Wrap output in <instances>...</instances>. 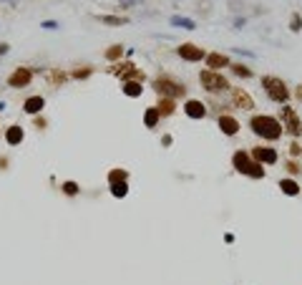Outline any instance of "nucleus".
<instances>
[{"label": "nucleus", "instance_id": "16", "mask_svg": "<svg viewBox=\"0 0 302 285\" xmlns=\"http://www.w3.org/2000/svg\"><path fill=\"white\" fill-rule=\"evenodd\" d=\"M43 106H45V99L43 96H30L23 103V111L25 114H38V111H43Z\"/></svg>", "mask_w": 302, "mask_h": 285}, {"label": "nucleus", "instance_id": "12", "mask_svg": "<svg viewBox=\"0 0 302 285\" xmlns=\"http://www.w3.org/2000/svg\"><path fill=\"white\" fill-rule=\"evenodd\" d=\"M219 131L226 134V137H234V134L239 131V122H237L234 116L224 114V116H219Z\"/></svg>", "mask_w": 302, "mask_h": 285}, {"label": "nucleus", "instance_id": "27", "mask_svg": "<svg viewBox=\"0 0 302 285\" xmlns=\"http://www.w3.org/2000/svg\"><path fill=\"white\" fill-rule=\"evenodd\" d=\"M91 73H94V68H91V66H86V68H78V71H73L71 76H73V79H88Z\"/></svg>", "mask_w": 302, "mask_h": 285}, {"label": "nucleus", "instance_id": "30", "mask_svg": "<svg viewBox=\"0 0 302 285\" xmlns=\"http://www.w3.org/2000/svg\"><path fill=\"white\" fill-rule=\"evenodd\" d=\"M287 172H290V174H297V172H300V167H297V162H292V159H290V162H287Z\"/></svg>", "mask_w": 302, "mask_h": 285}, {"label": "nucleus", "instance_id": "25", "mask_svg": "<svg viewBox=\"0 0 302 285\" xmlns=\"http://www.w3.org/2000/svg\"><path fill=\"white\" fill-rule=\"evenodd\" d=\"M121 53H124V48H121V46H111L109 51H106V58H109V61H118Z\"/></svg>", "mask_w": 302, "mask_h": 285}, {"label": "nucleus", "instance_id": "18", "mask_svg": "<svg viewBox=\"0 0 302 285\" xmlns=\"http://www.w3.org/2000/svg\"><path fill=\"white\" fill-rule=\"evenodd\" d=\"M124 94L131 96V99H139L144 94V86L139 81H124Z\"/></svg>", "mask_w": 302, "mask_h": 285}, {"label": "nucleus", "instance_id": "13", "mask_svg": "<svg viewBox=\"0 0 302 285\" xmlns=\"http://www.w3.org/2000/svg\"><path fill=\"white\" fill-rule=\"evenodd\" d=\"M184 111H187V116H191V119H204L207 116V106L202 101H196V99H189L187 103H184Z\"/></svg>", "mask_w": 302, "mask_h": 285}, {"label": "nucleus", "instance_id": "19", "mask_svg": "<svg viewBox=\"0 0 302 285\" xmlns=\"http://www.w3.org/2000/svg\"><path fill=\"white\" fill-rule=\"evenodd\" d=\"M159 119H161V116H159L156 106H154V109H146V111H144V126H146V129H156V126H159Z\"/></svg>", "mask_w": 302, "mask_h": 285}, {"label": "nucleus", "instance_id": "35", "mask_svg": "<svg viewBox=\"0 0 302 285\" xmlns=\"http://www.w3.org/2000/svg\"><path fill=\"white\" fill-rule=\"evenodd\" d=\"M297 99H302V86L297 88Z\"/></svg>", "mask_w": 302, "mask_h": 285}, {"label": "nucleus", "instance_id": "33", "mask_svg": "<svg viewBox=\"0 0 302 285\" xmlns=\"http://www.w3.org/2000/svg\"><path fill=\"white\" fill-rule=\"evenodd\" d=\"M161 144H164V146H171V137H169V134H166V137L161 139Z\"/></svg>", "mask_w": 302, "mask_h": 285}, {"label": "nucleus", "instance_id": "6", "mask_svg": "<svg viewBox=\"0 0 302 285\" xmlns=\"http://www.w3.org/2000/svg\"><path fill=\"white\" fill-rule=\"evenodd\" d=\"M280 119L284 122V131L290 134V137H300L302 134V122H300V116H297V111H292L290 106H284L282 111H280Z\"/></svg>", "mask_w": 302, "mask_h": 285}, {"label": "nucleus", "instance_id": "24", "mask_svg": "<svg viewBox=\"0 0 302 285\" xmlns=\"http://www.w3.org/2000/svg\"><path fill=\"white\" fill-rule=\"evenodd\" d=\"M98 20L106 25H126L129 23V18H118V16H98Z\"/></svg>", "mask_w": 302, "mask_h": 285}, {"label": "nucleus", "instance_id": "10", "mask_svg": "<svg viewBox=\"0 0 302 285\" xmlns=\"http://www.w3.org/2000/svg\"><path fill=\"white\" fill-rule=\"evenodd\" d=\"M207 68L209 71H219V68H224V66H232V58L229 56H224V53H207Z\"/></svg>", "mask_w": 302, "mask_h": 285}, {"label": "nucleus", "instance_id": "3", "mask_svg": "<svg viewBox=\"0 0 302 285\" xmlns=\"http://www.w3.org/2000/svg\"><path fill=\"white\" fill-rule=\"evenodd\" d=\"M262 88H264V94L272 101H277V103L290 101V86H287L282 79H277V76H262Z\"/></svg>", "mask_w": 302, "mask_h": 285}, {"label": "nucleus", "instance_id": "21", "mask_svg": "<svg viewBox=\"0 0 302 285\" xmlns=\"http://www.w3.org/2000/svg\"><path fill=\"white\" fill-rule=\"evenodd\" d=\"M109 189H111V194L113 197H126L129 194V182H116V184H109Z\"/></svg>", "mask_w": 302, "mask_h": 285}, {"label": "nucleus", "instance_id": "15", "mask_svg": "<svg viewBox=\"0 0 302 285\" xmlns=\"http://www.w3.org/2000/svg\"><path fill=\"white\" fill-rule=\"evenodd\" d=\"M280 189L287 194V197H297V194H300V184L295 182V177H284V179H280Z\"/></svg>", "mask_w": 302, "mask_h": 285}, {"label": "nucleus", "instance_id": "29", "mask_svg": "<svg viewBox=\"0 0 302 285\" xmlns=\"http://www.w3.org/2000/svg\"><path fill=\"white\" fill-rule=\"evenodd\" d=\"M63 192L73 197V194H78V184H76V182H66V184H63Z\"/></svg>", "mask_w": 302, "mask_h": 285}, {"label": "nucleus", "instance_id": "32", "mask_svg": "<svg viewBox=\"0 0 302 285\" xmlns=\"http://www.w3.org/2000/svg\"><path fill=\"white\" fill-rule=\"evenodd\" d=\"M40 25H43V28H58V23H56V20H43Z\"/></svg>", "mask_w": 302, "mask_h": 285}, {"label": "nucleus", "instance_id": "14", "mask_svg": "<svg viewBox=\"0 0 302 285\" xmlns=\"http://www.w3.org/2000/svg\"><path fill=\"white\" fill-rule=\"evenodd\" d=\"M5 139H8V144H10V146H18V144H23V139H25V131H23V126H18V124H10V126H8V131H5Z\"/></svg>", "mask_w": 302, "mask_h": 285}, {"label": "nucleus", "instance_id": "28", "mask_svg": "<svg viewBox=\"0 0 302 285\" xmlns=\"http://www.w3.org/2000/svg\"><path fill=\"white\" fill-rule=\"evenodd\" d=\"M290 28L297 33V31H302V18H300V13H292V18H290Z\"/></svg>", "mask_w": 302, "mask_h": 285}, {"label": "nucleus", "instance_id": "4", "mask_svg": "<svg viewBox=\"0 0 302 285\" xmlns=\"http://www.w3.org/2000/svg\"><path fill=\"white\" fill-rule=\"evenodd\" d=\"M154 91L161 96V99H179L187 94L184 83H179L176 79H169V76H159L154 81Z\"/></svg>", "mask_w": 302, "mask_h": 285}, {"label": "nucleus", "instance_id": "1", "mask_svg": "<svg viewBox=\"0 0 302 285\" xmlns=\"http://www.w3.org/2000/svg\"><path fill=\"white\" fill-rule=\"evenodd\" d=\"M249 129H252L260 139H264V142H277V139L282 137V131H284L282 124H280V119L267 116V114L252 116V119H249Z\"/></svg>", "mask_w": 302, "mask_h": 285}, {"label": "nucleus", "instance_id": "7", "mask_svg": "<svg viewBox=\"0 0 302 285\" xmlns=\"http://www.w3.org/2000/svg\"><path fill=\"white\" fill-rule=\"evenodd\" d=\"M176 53H179V58H184L189 63H196V61H202V58H207V53L199 46H191V43H181L176 48Z\"/></svg>", "mask_w": 302, "mask_h": 285}, {"label": "nucleus", "instance_id": "17", "mask_svg": "<svg viewBox=\"0 0 302 285\" xmlns=\"http://www.w3.org/2000/svg\"><path fill=\"white\" fill-rule=\"evenodd\" d=\"M156 111H159V116L164 119V116H171L174 111H176V103H174V99H159V103H156Z\"/></svg>", "mask_w": 302, "mask_h": 285}, {"label": "nucleus", "instance_id": "5", "mask_svg": "<svg viewBox=\"0 0 302 285\" xmlns=\"http://www.w3.org/2000/svg\"><path fill=\"white\" fill-rule=\"evenodd\" d=\"M199 83L207 88L209 94H219V91H226V88H229V81H226L224 76H219L217 71H209V68H204L199 73Z\"/></svg>", "mask_w": 302, "mask_h": 285}, {"label": "nucleus", "instance_id": "23", "mask_svg": "<svg viewBox=\"0 0 302 285\" xmlns=\"http://www.w3.org/2000/svg\"><path fill=\"white\" fill-rule=\"evenodd\" d=\"M229 68H232L234 76H239V79H252V68H247V66H242V63H232Z\"/></svg>", "mask_w": 302, "mask_h": 285}, {"label": "nucleus", "instance_id": "9", "mask_svg": "<svg viewBox=\"0 0 302 285\" xmlns=\"http://www.w3.org/2000/svg\"><path fill=\"white\" fill-rule=\"evenodd\" d=\"M249 154H252V159H257L260 164H277V152L272 146H254Z\"/></svg>", "mask_w": 302, "mask_h": 285}, {"label": "nucleus", "instance_id": "22", "mask_svg": "<svg viewBox=\"0 0 302 285\" xmlns=\"http://www.w3.org/2000/svg\"><path fill=\"white\" fill-rule=\"evenodd\" d=\"M116 182H129V172H124V169H111V172H109V184H116Z\"/></svg>", "mask_w": 302, "mask_h": 285}, {"label": "nucleus", "instance_id": "31", "mask_svg": "<svg viewBox=\"0 0 302 285\" xmlns=\"http://www.w3.org/2000/svg\"><path fill=\"white\" fill-rule=\"evenodd\" d=\"M139 3H144V0H118V5H124V8H129V5H139Z\"/></svg>", "mask_w": 302, "mask_h": 285}, {"label": "nucleus", "instance_id": "11", "mask_svg": "<svg viewBox=\"0 0 302 285\" xmlns=\"http://www.w3.org/2000/svg\"><path fill=\"white\" fill-rule=\"evenodd\" d=\"M232 103L237 109H252L254 106V99L245 91V88H232Z\"/></svg>", "mask_w": 302, "mask_h": 285}, {"label": "nucleus", "instance_id": "20", "mask_svg": "<svg viewBox=\"0 0 302 285\" xmlns=\"http://www.w3.org/2000/svg\"><path fill=\"white\" fill-rule=\"evenodd\" d=\"M171 25L174 28H184V31H194L196 23L191 18H184V16H171Z\"/></svg>", "mask_w": 302, "mask_h": 285}, {"label": "nucleus", "instance_id": "34", "mask_svg": "<svg viewBox=\"0 0 302 285\" xmlns=\"http://www.w3.org/2000/svg\"><path fill=\"white\" fill-rule=\"evenodd\" d=\"M10 51V46H8V43H3V46H0V56H5Z\"/></svg>", "mask_w": 302, "mask_h": 285}, {"label": "nucleus", "instance_id": "26", "mask_svg": "<svg viewBox=\"0 0 302 285\" xmlns=\"http://www.w3.org/2000/svg\"><path fill=\"white\" fill-rule=\"evenodd\" d=\"M66 81V73H60V71H53V73H48V83H63Z\"/></svg>", "mask_w": 302, "mask_h": 285}, {"label": "nucleus", "instance_id": "8", "mask_svg": "<svg viewBox=\"0 0 302 285\" xmlns=\"http://www.w3.org/2000/svg\"><path fill=\"white\" fill-rule=\"evenodd\" d=\"M30 81H33V71H30V68H25V66L15 68V71L10 73V79H8V83H10L13 88H25Z\"/></svg>", "mask_w": 302, "mask_h": 285}, {"label": "nucleus", "instance_id": "2", "mask_svg": "<svg viewBox=\"0 0 302 285\" xmlns=\"http://www.w3.org/2000/svg\"><path fill=\"white\" fill-rule=\"evenodd\" d=\"M232 164H234V169H237L239 174H245V177H252V179H262V177H264V167H262L257 159H252V154L245 152V149L234 152Z\"/></svg>", "mask_w": 302, "mask_h": 285}]
</instances>
